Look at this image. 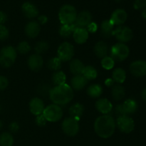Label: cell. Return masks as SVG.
Listing matches in <instances>:
<instances>
[{
	"label": "cell",
	"instance_id": "f35d334b",
	"mask_svg": "<svg viewBox=\"0 0 146 146\" xmlns=\"http://www.w3.org/2000/svg\"><path fill=\"white\" fill-rule=\"evenodd\" d=\"M146 7V0H134L133 7L135 9H143Z\"/></svg>",
	"mask_w": 146,
	"mask_h": 146
},
{
	"label": "cell",
	"instance_id": "4dcf8cb0",
	"mask_svg": "<svg viewBox=\"0 0 146 146\" xmlns=\"http://www.w3.org/2000/svg\"><path fill=\"white\" fill-rule=\"evenodd\" d=\"M14 144V138L9 133L4 132L0 135V145L12 146Z\"/></svg>",
	"mask_w": 146,
	"mask_h": 146
},
{
	"label": "cell",
	"instance_id": "d4e9b609",
	"mask_svg": "<svg viewBox=\"0 0 146 146\" xmlns=\"http://www.w3.org/2000/svg\"><path fill=\"white\" fill-rule=\"evenodd\" d=\"M84 68H85L84 64H83L82 61L79 59H76H76H73L71 60V63H70V71H71L74 76L82 74Z\"/></svg>",
	"mask_w": 146,
	"mask_h": 146
},
{
	"label": "cell",
	"instance_id": "c3c4849f",
	"mask_svg": "<svg viewBox=\"0 0 146 146\" xmlns=\"http://www.w3.org/2000/svg\"><path fill=\"white\" fill-rule=\"evenodd\" d=\"M2 127H3V123H2V122H1V121H0V130H1V128H2Z\"/></svg>",
	"mask_w": 146,
	"mask_h": 146
},
{
	"label": "cell",
	"instance_id": "f6af8a7d",
	"mask_svg": "<svg viewBox=\"0 0 146 146\" xmlns=\"http://www.w3.org/2000/svg\"><path fill=\"white\" fill-rule=\"evenodd\" d=\"M105 84L109 87L111 86L113 87L114 86V81L112 79V78H108V79L106 80Z\"/></svg>",
	"mask_w": 146,
	"mask_h": 146
},
{
	"label": "cell",
	"instance_id": "7c38bea8",
	"mask_svg": "<svg viewBox=\"0 0 146 146\" xmlns=\"http://www.w3.org/2000/svg\"><path fill=\"white\" fill-rule=\"evenodd\" d=\"M130 71L134 76L142 77L146 75V61L137 60L130 65Z\"/></svg>",
	"mask_w": 146,
	"mask_h": 146
},
{
	"label": "cell",
	"instance_id": "ba28073f",
	"mask_svg": "<svg viewBox=\"0 0 146 146\" xmlns=\"http://www.w3.org/2000/svg\"><path fill=\"white\" fill-rule=\"evenodd\" d=\"M113 36L115 37L120 43H128L132 40L133 32L132 29L126 26H118L114 29Z\"/></svg>",
	"mask_w": 146,
	"mask_h": 146
},
{
	"label": "cell",
	"instance_id": "83f0119b",
	"mask_svg": "<svg viewBox=\"0 0 146 146\" xmlns=\"http://www.w3.org/2000/svg\"><path fill=\"white\" fill-rule=\"evenodd\" d=\"M102 93L103 88L99 84H92L87 89V94L93 98H97L100 97Z\"/></svg>",
	"mask_w": 146,
	"mask_h": 146
},
{
	"label": "cell",
	"instance_id": "b9f144b4",
	"mask_svg": "<svg viewBox=\"0 0 146 146\" xmlns=\"http://www.w3.org/2000/svg\"><path fill=\"white\" fill-rule=\"evenodd\" d=\"M9 128L10 131H11V133H17L19 131V130L20 126L19 124L18 123L14 121V122H12L10 123Z\"/></svg>",
	"mask_w": 146,
	"mask_h": 146
},
{
	"label": "cell",
	"instance_id": "30bf717a",
	"mask_svg": "<svg viewBox=\"0 0 146 146\" xmlns=\"http://www.w3.org/2000/svg\"><path fill=\"white\" fill-rule=\"evenodd\" d=\"M61 128L66 135L74 137L76 135L79 131V124L78 121L69 117L63 121Z\"/></svg>",
	"mask_w": 146,
	"mask_h": 146
},
{
	"label": "cell",
	"instance_id": "9c48e42d",
	"mask_svg": "<svg viewBox=\"0 0 146 146\" xmlns=\"http://www.w3.org/2000/svg\"><path fill=\"white\" fill-rule=\"evenodd\" d=\"M74 55V47L69 42H63L57 50V56L61 62L71 61Z\"/></svg>",
	"mask_w": 146,
	"mask_h": 146
},
{
	"label": "cell",
	"instance_id": "52a82bcc",
	"mask_svg": "<svg viewBox=\"0 0 146 146\" xmlns=\"http://www.w3.org/2000/svg\"><path fill=\"white\" fill-rule=\"evenodd\" d=\"M42 114L47 121L54 123L61 119L63 111L59 106L53 104L46 107Z\"/></svg>",
	"mask_w": 146,
	"mask_h": 146
},
{
	"label": "cell",
	"instance_id": "7402d4cb",
	"mask_svg": "<svg viewBox=\"0 0 146 146\" xmlns=\"http://www.w3.org/2000/svg\"><path fill=\"white\" fill-rule=\"evenodd\" d=\"M114 25L109 19L104 20L101 25V35L104 38H110L113 34Z\"/></svg>",
	"mask_w": 146,
	"mask_h": 146
},
{
	"label": "cell",
	"instance_id": "ee69618b",
	"mask_svg": "<svg viewBox=\"0 0 146 146\" xmlns=\"http://www.w3.org/2000/svg\"><path fill=\"white\" fill-rule=\"evenodd\" d=\"M38 21H39V23L41 24H45L48 21V18H47L46 16L41 15V16H39V17H38Z\"/></svg>",
	"mask_w": 146,
	"mask_h": 146
},
{
	"label": "cell",
	"instance_id": "ac0fdd59",
	"mask_svg": "<svg viewBox=\"0 0 146 146\" xmlns=\"http://www.w3.org/2000/svg\"><path fill=\"white\" fill-rule=\"evenodd\" d=\"M25 34L29 38H36L38 36L41 31V27L39 23L35 21L29 22L25 27Z\"/></svg>",
	"mask_w": 146,
	"mask_h": 146
},
{
	"label": "cell",
	"instance_id": "cb8c5ba5",
	"mask_svg": "<svg viewBox=\"0 0 146 146\" xmlns=\"http://www.w3.org/2000/svg\"><path fill=\"white\" fill-rule=\"evenodd\" d=\"M94 51L95 54L98 58L102 59L104 57L107 56L108 51V45L106 42L103 41H100L95 44L94 48Z\"/></svg>",
	"mask_w": 146,
	"mask_h": 146
},
{
	"label": "cell",
	"instance_id": "836d02e7",
	"mask_svg": "<svg viewBox=\"0 0 146 146\" xmlns=\"http://www.w3.org/2000/svg\"><path fill=\"white\" fill-rule=\"evenodd\" d=\"M115 61L111 56H106L101 60V66L106 70H111L113 68Z\"/></svg>",
	"mask_w": 146,
	"mask_h": 146
},
{
	"label": "cell",
	"instance_id": "9a60e30c",
	"mask_svg": "<svg viewBox=\"0 0 146 146\" xmlns=\"http://www.w3.org/2000/svg\"><path fill=\"white\" fill-rule=\"evenodd\" d=\"M92 21V15L88 11H83L77 14L75 24L79 28H86Z\"/></svg>",
	"mask_w": 146,
	"mask_h": 146
},
{
	"label": "cell",
	"instance_id": "1f68e13d",
	"mask_svg": "<svg viewBox=\"0 0 146 146\" xmlns=\"http://www.w3.org/2000/svg\"><path fill=\"white\" fill-rule=\"evenodd\" d=\"M49 44L45 41H41L37 43L34 47V51H35L36 54L41 55V54H44L46 52L49 48Z\"/></svg>",
	"mask_w": 146,
	"mask_h": 146
},
{
	"label": "cell",
	"instance_id": "60d3db41",
	"mask_svg": "<svg viewBox=\"0 0 146 146\" xmlns=\"http://www.w3.org/2000/svg\"><path fill=\"white\" fill-rule=\"evenodd\" d=\"M86 30L88 31V33H95L96 31L98 29V25L97 24H96L95 22H93L91 21L89 24L88 25V27H86Z\"/></svg>",
	"mask_w": 146,
	"mask_h": 146
},
{
	"label": "cell",
	"instance_id": "e575fe53",
	"mask_svg": "<svg viewBox=\"0 0 146 146\" xmlns=\"http://www.w3.org/2000/svg\"><path fill=\"white\" fill-rule=\"evenodd\" d=\"M31 51V46L27 41H21L17 45V51L21 54H27Z\"/></svg>",
	"mask_w": 146,
	"mask_h": 146
},
{
	"label": "cell",
	"instance_id": "d6a6232c",
	"mask_svg": "<svg viewBox=\"0 0 146 146\" xmlns=\"http://www.w3.org/2000/svg\"><path fill=\"white\" fill-rule=\"evenodd\" d=\"M47 67L52 71H59L61 68V61L58 57H54L48 60L47 62Z\"/></svg>",
	"mask_w": 146,
	"mask_h": 146
},
{
	"label": "cell",
	"instance_id": "2e32d148",
	"mask_svg": "<svg viewBox=\"0 0 146 146\" xmlns=\"http://www.w3.org/2000/svg\"><path fill=\"white\" fill-rule=\"evenodd\" d=\"M44 108L45 107H44V101L41 98L36 97L30 101L29 109L33 115H36V116L41 115L44 112Z\"/></svg>",
	"mask_w": 146,
	"mask_h": 146
},
{
	"label": "cell",
	"instance_id": "8d00e7d4",
	"mask_svg": "<svg viewBox=\"0 0 146 146\" xmlns=\"http://www.w3.org/2000/svg\"><path fill=\"white\" fill-rule=\"evenodd\" d=\"M9 35V32L4 25H0V41H5Z\"/></svg>",
	"mask_w": 146,
	"mask_h": 146
},
{
	"label": "cell",
	"instance_id": "4fadbf2b",
	"mask_svg": "<svg viewBox=\"0 0 146 146\" xmlns=\"http://www.w3.org/2000/svg\"><path fill=\"white\" fill-rule=\"evenodd\" d=\"M128 14L126 11L122 9H117L112 13L110 21L114 26H122L126 21Z\"/></svg>",
	"mask_w": 146,
	"mask_h": 146
},
{
	"label": "cell",
	"instance_id": "4316f807",
	"mask_svg": "<svg viewBox=\"0 0 146 146\" xmlns=\"http://www.w3.org/2000/svg\"><path fill=\"white\" fill-rule=\"evenodd\" d=\"M112 79L118 84H123L126 79V72L122 68H117L113 70L112 74Z\"/></svg>",
	"mask_w": 146,
	"mask_h": 146
},
{
	"label": "cell",
	"instance_id": "74e56055",
	"mask_svg": "<svg viewBox=\"0 0 146 146\" xmlns=\"http://www.w3.org/2000/svg\"><path fill=\"white\" fill-rule=\"evenodd\" d=\"M47 122H48V121L46 120V118H44L43 114L38 115L36 117V125H38V126H45V125H46Z\"/></svg>",
	"mask_w": 146,
	"mask_h": 146
},
{
	"label": "cell",
	"instance_id": "7bdbcfd3",
	"mask_svg": "<svg viewBox=\"0 0 146 146\" xmlns=\"http://www.w3.org/2000/svg\"><path fill=\"white\" fill-rule=\"evenodd\" d=\"M7 14L2 11H0V25H3L6 21H7Z\"/></svg>",
	"mask_w": 146,
	"mask_h": 146
},
{
	"label": "cell",
	"instance_id": "484cf974",
	"mask_svg": "<svg viewBox=\"0 0 146 146\" xmlns=\"http://www.w3.org/2000/svg\"><path fill=\"white\" fill-rule=\"evenodd\" d=\"M111 95H112V98H113L115 101H119L123 99L125 95V91L123 86H122L120 84H116L114 85L112 87L111 89Z\"/></svg>",
	"mask_w": 146,
	"mask_h": 146
},
{
	"label": "cell",
	"instance_id": "d590c367",
	"mask_svg": "<svg viewBox=\"0 0 146 146\" xmlns=\"http://www.w3.org/2000/svg\"><path fill=\"white\" fill-rule=\"evenodd\" d=\"M59 34L63 38H69L73 34L70 25H62L59 29Z\"/></svg>",
	"mask_w": 146,
	"mask_h": 146
},
{
	"label": "cell",
	"instance_id": "d6986e66",
	"mask_svg": "<svg viewBox=\"0 0 146 146\" xmlns=\"http://www.w3.org/2000/svg\"><path fill=\"white\" fill-rule=\"evenodd\" d=\"M88 82V80L82 74L76 75L71 80V87L72 88V89L75 90V91H81V90L84 89Z\"/></svg>",
	"mask_w": 146,
	"mask_h": 146
},
{
	"label": "cell",
	"instance_id": "ffe728a7",
	"mask_svg": "<svg viewBox=\"0 0 146 146\" xmlns=\"http://www.w3.org/2000/svg\"><path fill=\"white\" fill-rule=\"evenodd\" d=\"M24 16L28 19H33L38 17V10L34 4L31 2H25L21 7Z\"/></svg>",
	"mask_w": 146,
	"mask_h": 146
},
{
	"label": "cell",
	"instance_id": "7dc6e473",
	"mask_svg": "<svg viewBox=\"0 0 146 146\" xmlns=\"http://www.w3.org/2000/svg\"><path fill=\"white\" fill-rule=\"evenodd\" d=\"M141 16H142L143 19H144L146 20V9L143 10L142 13H141Z\"/></svg>",
	"mask_w": 146,
	"mask_h": 146
},
{
	"label": "cell",
	"instance_id": "603a6c76",
	"mask_svg": "<svg viewBox=\"0 0 146 146\" xmlns=\"http://www.w3.org/2000/svg\"><path fill=\"white\" fill-rule=\"evenodd\" d=\"M84 111V107L80 103H76V104H73L69 108V113L70 117L76 120V121H79L80 118L83 115Z\"/></svg>",
	"mask_w": 146,
	"mask_h": 146
},
{
	"label": "cell",
	"instance_id": "6da1fadb",
	"mask_svg": "<svg viewBox=\"0 0 146 146\" xmlns=\"http://www.w3.org/2000/svg\"><path fill=\"white\" fill-rule=\"evenodd\" d=\"M48 94L51 101L54 104L58 106L66 105L74 98V91L72 88L66 84L56 86L51 88Z\"/></svg>",
	"mask_w": 146,
	"mask_h": 146
},
{
	"label": "cell",
	"instance_id": "8992f818",
	"mask_svg": "<svg viewBox=\"0 0 146 146\" xmlns=\"http://www.w3.org/2000/svg\"><path fill=\"white\" fill-rule=\"evenodd\" d=\"M130 54V49L127 45L123 43L114 44L111 49V57L114 61H123L126 59Z\"/></svg>",
	"mask_w": 146,
	"mask_h": 146
},
{
	"label": "cell",
	"instance_id": "f546056e",
	"mask_svg": "<svg viewBox=\"0 0 146 146\" xmlns=\"http://www.w3.org/2000/svg\"><path fill=\"white\" fill-rule=\"evenodd\" d=\"M66 74L61 71H56L52 76V82L55 86L66 84Z\"/></svg>",
	"mask_w": 146,
	"mask_h": 146
},
{
	"label": "cell",
	"instance_id": "e0dca14e",
	"mask_svg": "<svg viewBox=\"0 0 146 146\" xmlns=\"http://www.w3.org/2000/svg\"><path fill=\"white\" fill-rule=\"evenodd\" d=\"M96 108L104 115H108L113 110V104L107 98H100L96 103Z\"/></svg>",
	"mask_w": 146,
	"mask_h": 146
},
{
	"label": "cell",
	"instance_id": "8fae6325",
	"mask_svg": "<svg viewBox=\"0 0 146 146\" xmlns=\"http://www.w3.org/2000/svg\"><path fill=\"white\" fill-rule=\"evenodd\" d=\"M115 124L120 131L124 133H130L133 132L135 128V122L128 115L119 116L117 118Z\"/></svg>",
	"mask_w": 146,
	"mask_h": 146
},
{
	"label": "cell",
	"instance_id": "7a4b0ae2",
	"mask_svg": "<svg viewBox=\"0 0 146 146\" xmlns=\"http://www.w3.org/2000/svg\"><path fill=\"white\" fill-rule=\"evenodd\" d=\"M115 121L109 115H103L97 118L94 122V131L102 138H108L113 135L115 130Z\"/></svg>",
	"mask_w": 146,
	"mask_h": 146
},
{
	"label": "cell",
	"instance_id": "681fc988",
	"mask_svg": "<svg viewBox=\"0 0 146 146\" xmlns=\"http://www.w3.org/2000/svg\"><path fill=\"white\" fill-rule=\"evenodd\" d=\"M115 1H116V2H120V1H121L122 0H114Z\"/></svg>",
	"mask_w": 146,
	"mask_h": 146
},
{
	"label": "cell",
	"instance_id": "f1b7e54d",
	"mask_svg": "<svg viewBox=\"0 0 146 146\" xmlns=\"http://www.w3.org/2000/svg\"><path fill=\"white\" fill-rule=\"evenodd\" d=\"M82 75L88 81H92L96 79L98 76V71L92 66H86L83 71Z\"/></svg>",
	"mask_w": 146,
	"mask_h": 146
},
{
	"label": "cell",
	"instance_id": "277c9868",
	"mask_svg": "<svg viewBox=\"0 0 146 146\" xmlns=\"http://www.w3.org/2000/svg\"><path fill=\"white\" fill-rule=\"evenodd\" d=\"M17 58V51L11 46H7L0 51V65L4 68H9Z\"/></svg>",
	"mask_w": 146,
	"mask_h": 146
},
{
	"label": "cell",
	"instance_id": "3957f363",
	"mask_svg": "<svg viewBox=\"0 0 146 146\" xmlns=\"http://www.w3.org/2000/svg\"><path fill=\"white\" fill-rule=\"evenodd\" d=\"M77 11L75 7L70 4H65L61 7L58 12V18L63 25H70L75 22Z\"/></svg>",
	"mask_w": 146,
	"mask_h": 146
},
{
	"label": "cell",
	"instance_id": "5b68a950",
	"mask_svg": "<svg viewBox=\"0 0 146 146\" xmlns=\"http://www.w3.org/2000/svg\"><path fill=\"white\" fill-rule=\"evenodd\" d=\"M138 108V104L136 101L133 99H127L122 104H119L115 108V113L119 116L122 115H132L135 113Z\"/></svg>",
	"mask_w": 146,
	"mask_h": 146
},
{
	"label": "cell",
	"instance_id": "bcb514c9",
	"mask_svg": "<svg viewBox=\"0 0 146 146\" xmlns=\"http://www.w3.org/2000/svg\"><path fill=\"white\" fill-rule=\"evenodd\" d=\"M141 97H142V98L144 101H146V88H144L142 91V93H141Z\"/></svg>",
	"mask_w": 146,
	"mask_h": 146
},
{
	"label": "cell",
	"instance_id": "ab89813d",
	"mask_svg": "<svg viewBox=\"0 0 146 146\" xmlns=\"http://www.w3.org/2000/svg\"><path fill=\"white\" fill-rule=\"evenodd\" d=\"M9 85V81L7 77L0 76V91L6 89Z\"/></svg>",
	"mask_w": 146,
	"mask_h": 146
},
{
	"label": "cell",
	"instance_id": "5bb4252c",
	"mask_svg": "<svg viewBox=\"0 0 146 146\" xmlns=\"http://www.w3.org/2000/svg\"><path fill=\"white\" fill-rule=\"evenodd\" d=\"M28 66L31 71H39L44 66V60L41 55L38 54H32L28 58Z\"/></svg>",
	"mask_w": 146,
	"mask_h": 146
},
{
	"label": "cell",
	"instance_id": "44dd1931",
	"mask_svg": "<svg viewBox=\"0 0 146 146\" xmlns=\"http://www.w3.org/2000/svg\"><path fill=\"white\" fill-rule=\"evenodd\" d=\"M88 31L85 28H78L73 32V38L76 43L83 44L87 41L88 38Z\"/></svg>",
	"mask_w": 146,
	"mask_h": 146
}]
</instances>
